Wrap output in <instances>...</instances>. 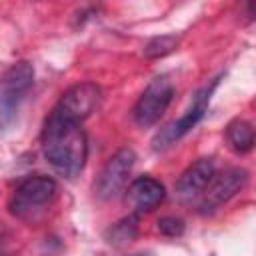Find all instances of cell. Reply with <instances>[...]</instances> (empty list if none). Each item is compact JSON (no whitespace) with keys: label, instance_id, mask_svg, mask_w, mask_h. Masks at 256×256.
I'll return each instance as SVG.
<instances>
[{"label":"cell","instance_id":"6da1fadb","mask_svg":"<svg viewBox=\"0 0 256 256\" xmlns=\"http://www.w3.org/2000/svg\"><path fill=\"white\" fill-rule=\"evenodd\" d=\"M42 152L60 176H78L88 158V140L82 122L70 120L52 110L42 128Z\"/></svg>","mask_w":256,"mask_h":256},{"label":"cell","instance_id":"52a82bcc","mask_svg":"<svg viewBox=\"0 0 256 256\" xmlns=\"http://www.w3.org/2000/svg\"><path fill=\"white\" fill-rule=\"evenodd\" d=\"M216 84H218V80H214L210 86L202 88V90L194 96L190 108H188L178 120H174V122H170L168 126H164V128L154 136V140H152V148H154V150H166L168 146H172L176 140H180L184 134H188V132L202 120V116H204V112H206V108H208L212 90L216 88Z\"/></svg>","mask_w":256,"mask_h":256},{"label":"cell","instance_id":"8fae6325","mask_svg":"<svg viewBox=\"0 0 256 256\" xmlns=\"http://www.w3.org/2000/svg\"><path fill=\"white\" fill-rule=\"evenodd\" d=\"M226 140H228L230 148L236 154L250 152L252 146H254V130H252V124L246 122V120H242V118L232 120L226 126Z\"/></svg>","mask_w":256,"mask_h":256},{"label":"cell","instance_id":"7c38bea8","mask_svg":"<svg viewBox=\"0 0 256 256\" xmlns=\"http://www.w3.org/2000/svg\"><path fill=\"white\" fill-rule=\"evenodd\" d=\"M138 234V214H130L122 220H118L116 224H112L106 232V242L112 246H126L130 242H134Z\"/></svg>","mask_w":256,"mask_h":256},{"label":"cell","instance_id":"30bf717a","mask_svg":"<svg viewBox=\"0 0 256 256\" xmlns=\"http://www.w3.org/2000/svg\"><path fill=\"white\" fill-rule=\"evenodd\" d=\"M164 196H166L164 186L152 176L136 178L126 190V202L132 206V212L138 216L154 210L164 200Z\"/></svg>","mask_w":256,"mask_h":256},{"label":"cell","instance_id":"8992f818","mask_svg":"<svg viewBox=\"0 0 256 256\" xmlns=\"http://www.w3.org/2000/svg\"><path fill=\"white\" fill-rule=\"evenodd\" d=\"M248 182V172L244 168H228L222 174H214L204 192L198 198V212L210 214L224 206L228 200H232Z\"/></svg>","mask_w":256,"mask_h":256},{"label":"cell","instance_id":"5bb4252c","mask_svg":"<svg viewBox=\"0 0 256 256\" xmlns=\"http://www.w3.org/2000/svg\"><path fill=\"white\" fill-rule=\"evenodd\" d=\"M158 230L164 236L176 238V236H180L184 232V222L180 218H174V216H164V218L158 220Z\"/></svg>","mask_w":256,"mask_h":256},{"label":"cell","instance_id":"ba28073f","mask_svg":"<svg viewBox=\"0 0 256 256\" xmlns=\"http://www.w3.org/2000/svg\"><path fill=\"white\" fill-rule=\"evenodd\" d=\"M100 88L92 82H80V84H74L72 88H68L58 104L54 106V110L70 120H76V122H84L96 108H98V102H100Z\"/></svg>","mask_w":256,"mask_h":256},{"label":"cell","instance_id":"3957f363","mask_svg":"<svg viewBox=\"0 0 256 256\" xmlns=\"http://www.w3.org/2000/svg\"><path fill=\"white\" fill-rule=\"evenodd\" d=\"M34 84V68L30 62H16L0 76V124H8Z\"/></svg>","mask_w":256,"mask_h":256},{"label":"cell","instance_id":"9c48e42d","mask_svg":"<svg viewBox=\"0 0 256 256\" xmlns=\"http://www.w3.org/2000/svg\"><path fill=\"white\" fill-rule=\"evenodd\" d=\"M216 174V166L212 158H200L190 164L176 182V198L182 204H192L200 198L212 176Z\"/></svg>","mask_w":256,"mask_h":256},{"label":"cell","instance_id":"277c9868","mask_svg":"<svg viewBox=\"0 0 256 256\" xmlns=\"http://www.w3.org/2000/svg\"><path fill=\"white\" fill-rule=\"evenodd\" d=\"M172 98H174V84H172V80L168 76H164V74L156 76L144 88V92L140 94V98L134 104V110H132L134 122L140 128L154 126L164 116V112L168 110Z\"/></svg>","mask_w":256,"mask_h":256},{"label":"cell","instance_id":"4fadbf2b","mask_svg":"<svg viewBox=\"0 0 256 256\" xmlns=\"http://www.w3.org/2000/svg\"><path fill=\"white\" fill-rule=\"evenodd\" d=\"M180 36L176 34H162V36H154L152 40H148V44L144 46V56L146 58H164L170 52H174L178 48Z\"/></svg>","mask_w":256,"mask_h":256},{"label":"cell","instance_id":"5b68a950","mask_svg":"<svg viewBox=\"0 0 256 256\" xmlns=\"http://www.w3.org/2000/svg\"><path fill=\"white\" fill-rule=\"evenodd\" d=\"M134 162L136 154L132 148H120L116 154H112L94 182V194L100 200L116 198L128 184V176L134 168Z\"/></svg>","mask_w":256,"mask_h":256},{"label":"cell","instance_id":"7a4b0ae2","mask_svg":"<svg viewBox=\"0 0 256 256\" xmlns=\"http://www.w3.org/2000/svg\"><path fill=\"white\" fill-rule=\"evenodd\" d=\"M58 196V184L50 176H28L18 184L10 198V214L22 222L36 224L40 222L48 210L52 208L54 200Z\"/></svg>","mask_w":256,"mask_h":256}]
</instances>
